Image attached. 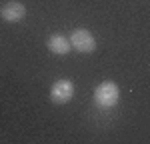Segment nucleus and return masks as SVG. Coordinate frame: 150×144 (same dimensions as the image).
I'll use <instances>...</instances> for the list:
<instances>
[{"mask_svg":"<svg viewBox=\"0 0 150 144\" xmlns=\"http://www.w3.org/2000/svg\"><path fill=\"white\" fill-rule=\"evenodd\" d=\"M118 98H120V90L112 80H104L94 88V104L102 110L116 106Z\"/></svg>","mask_w":150,"mask_h":144,"instance_id":"1","label":"nucleus"},{"mask_svg":"<svg viewBox=\"0 0 150 144\" xmlns=\"http://www.w3.org/2000/svg\"><path fill=\"white\" fill-rule=\"evenodd\" d=\"M74 96V82L68 78H60L50 88V100L54 104H68Z\"/></svg>","mask_w":150,"mask_h":144,"instance_id":"2","label":"nucleus"},{"mask_svg":"<svg viewBox=\"0 0 150 144\" xmlns=\"http://www.w3.org/2000/svg\"><path fill=\"white\" fill-rule=\"evenodd\" d=\"M70 42H72V48H76V52H82V54H88V52H94L96 48V40L94 36L84 30V28H78L70 34Z\"/></svg>","mask_w":150,"mask_h":144,"instance_id":"3","label":"nucleus"},{"mask_svg":"<svg viewBox=\"0 0 150 144\" xmlns=\"http://www.w3.org/2000/svg\"><path fill=\"white\" fill-rule=\"evenodd\" d=\"M0 16H2V20H6V22H20L24 16H26V6H24L22 2H16V0L6 2V4L0 8Z\"/></svg>","mask_w":150,"mask_h":144,"instance_id":"4","label":"nucleus"},{"mask_svg":"<svg viewBox=\"0 0 150 144\" xmlns=\"http://www.w3.org/2000/svg\"><path fill=\"white\" fill-rule=\"evenodd\" d=\"M46 46L48 50L52 52V54H68L70 52V48H72V42H70V38H66V36H62V34H52L50 38H48V42H46Z\"/></svg>","mask_w":150,"mask_h":144,"instance_id":"5","label":"nucleus"}]
</instances>
